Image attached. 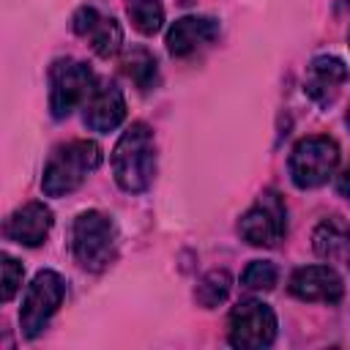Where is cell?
I'll use <instances>...</instances> for the list:
<instances>
[{
	"mask_svg": "<svg viewBox=\"0 0 350 350\" xmlns=\"http://www.w3.org/2000/svg\"><path fill=\"white\" fill-rule=\"evenodd\" d=\"M112 175L115 183L129 191L139 194L153 183L156 175V139L148 123H131L112 148Z\"/></svg>",
	"mask_w": 350,
	"mask_h": 350,
	"instance_id": "6da1fadb",
	"label": "cell"
},
{
	"mask_svg": "<svg viewBox=\"0 0 350 350\" xmlns=\"http://www.w3.org/2000/svg\"><path fill=\"white\" fill-rule=\"evenodd\" d=\"M101 164V148L93 139H71L49 156L44 175H41V189L46 197H66L77 191L90 172H96Z\"/></svg>",
	"mask_w": 350,
	"mask_h": 350,
	"instance_id": "7a4b0ae2",
	"label": "cell"
},
{
	"mask_svg": "<svg viewBox=\"0 0 350 350\" xmlns=\"http://www.w3.org/2000/svg\"><path fill=\"white\" fill-rule=\"evenodd\" d=\"M71 249L85 271H104L118 252L115 221L101 211H85L77 216L71 230Z\"/></svg>",
	"mask_w": 350,
	"mask_h": 350,
	"instance_id": "3957f363",
	"label": "cell"
},
{
	"mask_svg": "<svg viewBox=\"0 0 350 350\" xmlns=\"http://www.w3.org/2000/svg\"><path fill=\"white\" fill-rule=\"evenodd\" d=\"M96 88V74L88 63L74 57H60L49 66V109L52 118L63 120L74 109L85 107Z\"/></svg>",
	"mask_w": 350,
	"mask_h": 350,
	"instance_id": "277c9868",
	"label": "cell"
},
{
	"mask_svg": "<svg viewBox=\"0 0 350 350\" xmlns=\"http://www.w3.org/2000/svg\"><path fill=\"white\" fill-rule=\"evenodd\" d=\"M339 164V145L325 134H312L290 150V178L298 189H317L328 183Z\"/></svg>",
	"mask_w": 350,
	"mask_h": 350,
	"instance_id": "5b68a950",
	"label": "cell"
},
{
	"mask_svg": "<svg viewBox=\"0 0 350 350\" xmlns=\"http://www.w3.org/2000/svg\"><path fill=\"white\" fill-rule=\"evenodd\" d=\"M63 298H66V279L57 271H38L36 279L30 282L22 309H19L22 334L27 339H36L49 325V320L60 309Z\"/></svg>",
	"mask_w": 350,
	"mask_h": 350,
	"instance_id": "8992f818",
	"label": "cell"
},
{
	"mask_svg": "<svg viewBox=\"0 0 350 350\" xmlns=\"http://www.w3.org/2000/svg\"><path fill=\"white\" fill-rule=\"evenodd\" d=\"M238 232L252 246H262V249L276 246L287 232V208L282 197L273 189L262 191L257 202L241 216Z\"/></svg>",
	"mask_w": 350,
	"mask_h": 350,
	"instance_id": "52a82bcc",
	"label": "cell"
},
{
	"mask_svg": "<svg viewBox=\"0 0 350 350\" xmlns=\"http://www.w3.org/2000/svg\"><path fill=\"white\" fill-rule=\"evenodd\" d=\"M276 314L268 304L249 298L230 312V345L238 350H262L276 339Z\"/></svg>",
	"mask_w": 350,
	"mask_h": 350,
	"instance_id": "ba28073f",
	"label": "cell"
},
{
	"mask_svg": "<svg viewBox=\"0 0 350 350\" xmlns=\"http://www.w3.org/2000/svg\"><path fill=\"white\" fill-rule=\"evenodd\" d=\"M71 27H74L77 36L88 38L93 52L98 57H104V60L115 57L120 52V46H123V30H120L118 19L98 14V8H93V5H82L74 14Z\"/></svg>",
	"mask_w": 350,
	"mask_h": 350,
	"instance_id": "9c48e42d",
	"label": "cell"
},
{
	"mask_svg": "<svg viewBox=\"0 0 350 350\" xmlns=\"http://www.w3.org/2000/svg\"><path fill=\"white\" fill-rule=\"evenodd\" d=\"M82 109H85L82 112L85 126L98 134H109L126 120V98L115 82H96Z\"/></svg>",
	"mask_w": 350,
	"mask_h": 350,
	"instance_id": "30bf717a",
	"label": "cell"
},
{
	"mask_svg": "<svg viewBox=\"0 0 350 350\" xmlns=\"http://www.w3.org/2000/svg\"><path fill=\"white\" fill-rule=\"evenodd\" d=\"M219 36V22L213 16H180L167 30V52L172 57H191L211 46Z\"/></svg>",
	"mask_w": 350,
	"mask_h": 350,
	"instance_id": "8fae6325",
	"label": "cell"
},
{
	"mask_svg": "<svg viewBox=\"0 0 350 350\" xmlns=\"http://www.w3.org/2000/svg\"><path fill=\"white\" fill-rule=\"evenodd\" d=\"M287 287L298 301H320V304H336L345 293L342 276L331 265H304L293 271Z\"/></svg>",
	"mask_w": 350,
	"mask_h": 350,
	"instance_id": "7c38bea8",
	"label": "cell"
},
{
	"mask_svg": "<svg viewBox=\"0 0 350 350\" xmlns=\"http://www.w3.org/2000/svg\"><path fill=\"white\" fill-rule=\"evenodd\" d=\"M55 224V216L49 211V205H44L41 200L25 202L22 208H16L8 221H5V238L19 243V246H41L49 235Z\"/></svg>",
	"mask_w": 350,
	"mask_h": 350,
	"instance_id": "4fadbf2b",
	"label": "cell"
},
{
	"mask_svg": "<svg viewBox=\"0 0 350 350\" xmlns=\"http://www.w3.org/2000/svg\"><path fill=\"white\" fill-rule=\"evenodd\" d=\"M347 66L345 60H339L336 55H320L309 63L306 68V93L312 96V101H317L320 107L334 104V98L339 96L342 85L347 82Z\"/></svg>",
	"mask_w": 350,
	"mask_h": 350,
	"instance_id": "5bb4252c",
	"label": "cell"
},
{
	"mask_svg": "<svg viewBox=\"0 0 350 350\" xmlns=\"http://www.w3.org/2000/svg\"><path fill=\"white\" fill-rule=\"evenodd\" d=\"M350 246V224L342 216H325L312 232V249L323 260H336Z\"/></svg>",
	"mask_w": 350,
	"mask_h": 350,
	"instance_id": "9a60e30c",
	"label": "cell"
},
{
	"mask_svg": "<svg viewBox=\"0 0 350 350\" xmlns=\"http://www.w3.org/2000/svg\"><path fill=\"white\" fill-rule=\"evenodd\" d=\"M120 71L131 79V85L139 93H148V90H153L159 85V63L145 46L126 49V55L120 60Z\"/></svg>",
	"mask_w": 350,
	"mask_h": 350,
	"instance_id": "2e32d148",
	"label": "cell"
},
{
	"mask_svg": "<svg viewBox=\"0 0 350 350\" xmlns=\"http://www.w3.org/2000/svg\"><path fill=\"white\" fill-rule=\"evenodd\" d=\"M126 14L142 36H156L164 25V5L159 0H126Z\"/></svg>",
	"mask_w": 350,
	"mask_h": 350,
	"instance_id": "e0dca14e",
	"label": "cell"
},
{
	"mask_svg": "<svg viewBox=\"0 0 350 350\" xmlns=\"http://www.w3.org/2000/svg\"><path fill=\"white\" fill-rule=\"evenodd\" d=\"M230 287H232V276L227 271H208L200 282H197V290H194V298L202 309H216L219 304L227 301L230 295Z\"/></svg>",
	"mask_w": 350,
	"mask_h": 350,
	"instance_id": "ac0fdd59",
	"label": "cell"
},
{
	"mask_svg": "<svg viewBox=\"0 0 350 350\" xmlns=\"http://www.w3.org/2000/svg\"><path fill=\"white\" fill-rule=\"evenodd\" d=\"M276 279H279V271L273 262L268 260H252L241 276V284L246 290H273L276 287Z\"/></svg>",
	"mask_w": 350,
	"mask_h": 350,
	"instance_id": "d6986e66",
	"label": "cell"
},
{
	"mask_svg": "<svg viewBox=\"0 0 350 350\" xmlns=\"http://www.w3.org/2000/svg\"><path fill=\"white\" fill-rule=\"evenodd\" d=\"M22 276H25V268L11 254H3V284H0V301L3 304H8L19 293Z\"/></svg>",
	"mask_w": 350,
	"mask_h": 350,
	"instance_id": "ffe728a7",
	"label": "cell"
},
{
	"mask_svg": "<svg viewBox=\"0 0 350 350\" xmlns=\"http://www.w3.org/2000/svg\"><path fill=\"white\" fill-rule=\"evenodd\" d=\"M336 189H339L342 197L350 200V164H345V170L336 175Z\"/></svg>",
	"mask_w": 350,
	"mask_h": 350,
	"instance_id": "44dd1931",
	"label": "cell"
},
{
	"mask_svg": "<svg viewBox=\"0 0 350 350\" xmlns=\"http://www.w3.org/2000/svg\"><path fill=\"white\" fill-rule=\"evenodd\" d=\"M347 126H350V109H347Z\"/></svg>",
	"mask_w": 350,
	"mask_h": 350,
	"instance_id": "7402d4cb",
	"label": "cell"
},
{
	"mask_svg": "<svg viewBox=\"0 0 350 350\" xmlns=\"http://www.w3.org/2000/svg\"><path fill=\"white\" fill-rule=\"evenodd\" d=\"M345 3H347V5H350V0H345Z\"/></svg>",
	"mask_w": 350,
	"mask_h": 350,
	"instance_id": "603a6c76",
	"label": "cell"
}]
</instances>
